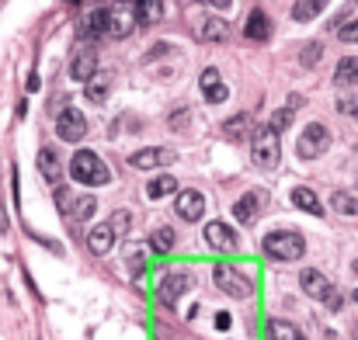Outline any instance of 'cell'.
<instances>
[{
	"mask_svg": "<svg viewBox=\"0 0 358 340\" xmlns=\"http://www.w3.org/2000/svg\"><path fill=\"white\" fill-rule=\"evenodd\" d=\"M199 87H202V94H206V101H209V105H223V101L230 98V87L223 84V77H220V70H216V66H206V70H202Z\"/></svg>",
	"mask_w": 358,
	"mask_h": 340,
	"instance_id": "cell-12",
	"label": "cell"
},
{
	"mask_svg": "<svg viewBox=\"0 0 358 340\" xmlns=\"http://www.w3.org/2000/svg\"><path fill=\"white\" fill-rule=\"evenodd\" d=\"M250 156H254V167H261V170H271V167H278V156H282L278 132H275V128H268V125H264V128H257Z\"/></svg>",
	"mask_w": 358,
	"mask_h": 340,
	"instance_id": "cell-4",
	"label": "cell"
},
{
	"mask_svg": "<svg viewBox=\"0 0 358 340\" xmlns=\"http://www.w3.org/2000/svg\"><path fill=\"white\" fill-rule=\"evenodd\" d=\"M327 146H331V132H327V125L313 121V125L303 128V135H299V142H296V153H299L303 160H313V156H324Z\"/></svg>",
	"mask_w": 358,
	"mask_h": 340,
	"instance_id": "cell-5",
	"label": "cell"
},
{
	"mask_svg": "<svg viewBox=\"0 0 358 340\" xmlns=\"http://www.w3.org/2000/svg\"><path fill=\"white\" fill-rule=\"evenodd\" d=\"M174 209H178V216H181L185 223H199V219H202V212H206V198H202V191L185 188V191H178Z\"/></svg>",
	"mask_w": 358,
	"mask_h": 340,
	"instance_id": "cell-13",
	"label": "cell"
},
{
	"mask_svg": "<svg viewBox=\"0 0 358 340\" xmlns=\"http://www.w3.org/2000/svg\"><path fill=\"white\" fill-rule=\"evenodd\" d=\"M202 38L206 42H230V24L223 17H206L202 21Z\"/></svg>",
	"mask_w": 358,
	"mask_h": 340,
	"instance_id": "cell-23",
	"label": "cell"
},
{
	"mask_svg": "<svg viewBox=\"0 0 358 340\" xmlns=\"http://www.w3.org/2000/svg\"><path fill=\"white\" fill-rule=\"evenodd\" d=\"M206 239H209L213 250H230V253H234L240 246V236L227 226V223H209V226H206Z\"/></svg>",
	"mask_w": 358,
	"mask_h": 340,
	"instance_id": "cell-16",
	"label": "cell"
},
{
	"mask_svg": "<svg viewBox=\"0 0 358 340\" xmlns=\"http://www.w3.org/2000/svg\"><path fill=\"white\" fill-rule=\"evenodd\" d=\"M56 202H59V209H63L73 223L91 219V216H94V209H98V202H94L91 195H84V198H70V191H66V188H59V191H56Z\"/></svg>",
	"mask_w": 358,
	"mask_h": 340,
	"instance_id": "cell-10",
	"label": "cell"
},
{
	"mask_svg": "<svg viewBox=\"0 0 358 340\" xmlns=\"http://www.w3.org/2000/svg\"><path fill=\"white\" fill-rule=\"evenodd\" d=\"M352 340H358V327H355V330H352Z\"/></svg>",
	"mask_w": 358,
	"mask_h": 340,
	"instance_id": "cell-37",
	"label": "cell"
},
{
	"mask_svg": "<svg viewBox=\"0 0 358 340\" xmlns=\"http://www.w3.org/2000/svg\"><path fill=\"white\" fill-rule=\"evenodd\" d=\"M174 191H178V181L167 177V174L146 184V198H167V195H174Z\"/></svg>",
	"mask_w": 358,
	"mask_h": 340,
	"instance_id": "cell-27",
	"label": "cell"
},
{
	"mask_svg": "<svg viewBox=\"0 0 358 340\" xmlns=\"http://www.w3.org/2000/svg\"><path fill=\"white\" fill-rule=\"evenodd\" d=\"M338 35H341V42H358V17L355 21H348V24H341Z\"/></svg>",
	"mask_w": 358,
	"mask_h": 340,
	"instance_id": "cell-35",
	"label": "cell"
},
{
	"mask_svg": "<svg viewBox=\"0 0 358 340\" xmlns=\"http://www.w3.org/2000/svg\"><path fill=\"white\" fill-rule=\"evenodd\" d=\"M108 87H112V77L108 73H98L91 84H84V94H87L91 105H105L108 101Z\"/></svg>",
	"mask_w": 358,
	"mask_h": 340,
	"instance_id": "cell-22",
	"label": "cell"
},
{
	"mask_svg": "<svg viewBox=\"0 0 358 340\" xmlns=\"http://www.w3.org/2000/svg\"><path fill=\"white\" fill-rule=\"evenodd\" d=\"M299 108H303V98H299V94H292L285 108H278V112L271 114V121H268V128H275V132H282V128H289V125H292V118H296V112H299Z\"/></svg>",
	"mask_w": 358,
	"mask_h": 340,
	"instance_id": "cell-21",
	"label": "cell"
},
{
	"mask_svg": "<svg viewBox=\"0 0 358 340\" xmlns=\"http://www.w3.org/2000/svg\"><path fill=\"white\" fill-rule=\"evenodd\" d=\"M129 212H115L112 219H108V226H112V232H115V239H125V232H129Z\"/></svg>",
	"mask_w": 358,
	"mask_h": 340,
	"instance_id": "cell-32",
	"label": "cell"
},
{
	"mask_svg": "<svg viewBox=\"0 0 358 340\" xmlns=\"http://www.w3.org/2000/svg\"><path fill=\"white\" fill-rule=\"evenodd\" d=\"M299 285H303V292L306 295H313V299H320L331 313H338L341 309V292L320 274V271H313V267H306L303 274H299Z\"/></svg>",
	"mask_w": 358,
	"mask_h": 340,
	"instance_id": "cell-3",
	"label": "cell"
},
{
	"mask_svg": "<svg viewBox=\"0 0 358 340\" xmlns=\"http://www.w3.org/2000/svg\"><path fill=\"white\" fill-rule=\"evenodd\" d=\"M213 281H216L220 292H227V295H234V299H247V295H250V281L240 274L237 267H216V271H213Z\"/></svg>",
	"mask_w": 358,
	"mask_h": 340,
	"instance_id": "cell-9",
	"label": "cell"
},
{
	"mask_svg": "<svg viewBox=\"0 0 358 340\" xmlns=\"http://www.w3.org/2000/svg\"><path fill=\"white\" fill-rule=\"evenodd\" d=\"M352 295H355V302H358V288H355V292H352Z\"/></svg>",
	"mask_w": 358,
	"mask_h": 340,
	"instance_id": "cell-40",
	"label": "cell"
},
{
	"mask_svg": "<svg viewBox=\"0 0 358 340\" xmlns=\"http://www.w3.org/2000/svg\"><path fill=\"white\" fill-rule=\"evenodd\" d=\"M174 160H178L174 149H167V146H146V149H136L129 156V167H136V170H157V167H167Z\"/></svg>",
	"mask_w": 358,
	"mask_h": 340,
	"instance_id": "cell-7",
	"label": "cell"
},
{
	"mask_svg": "<svg viewBox=\"0 0 358 340\" xmlns=\"http://www.w3.org/2000/svg\"><path fill=\"white\" fill-rule=\"evenodd\" d=\"M292 205H299L303 212H313V216H324V212H320V202H317V195H313L310 188H296V191H292Z\"/></svg>",
	"mask_w": 358,
	"mask_h": 340,
	"instance_id": "cell-28",
	"label": "cell"
},
{
	"mask_svg": "<svg viewBox=\"0 0 358 340\" xmlns=\"http://www.w3.org/2000/svg\"><path fill=\"white\" fill-rule=\"evenodd\" d=\"M70 177H73L77 184H91V188H101V184L112 181L105 160H101L98 153H91V149L73 153V160H70Z\"/></svg>",
	"mask_w": 358,
	"mask_h": 340,
	"instance_id": "cell-1",
	"label": "cell"
},
{
	"mask_svg": "<svg viewBox=\"0 0 358 340\" xmlns=\"http://www.w3.org/2000/svg\"><path fill=\"white\" fill-rule=\"evenodd\" d=\"M352 271H355V274H358V260H355V267H352Z\"/></svg>",
	"mask_w": 358,
	"mask_h": 340,
	"instance_id": "cell-39",
	"label": "cell"
},
{
	"mask_svg": "<svg viewBox=\"0 0 358 340\" xmlns=\"http://www.w3.org/2000/svg\"><path fill=\"white\" fill-rule=\"evenodd\" d=\"M243 35H247L250 42H264V38L271 35V21H268V14H264L261 7H254V10L247 14V24H243Z\"/></svg>",
	"mask_w": 358,
	"mask_h": 340,
	"instance_id": "cell-18",
	"label": "cell"
},
{
	"mask_svg": "<svg viewBox=\"0 0 358 340\" xmlns=\"http://www.w3.org/2000/svg\"><path fill=\"white\" fill-rule=\"evenodd\" d=\"M164 10H167V7H164V3H157V0L136 3V14H143V21H150V24H153V21H160V17H164Z\"/></svg>",
	"mask_w": 358,
	"mask_h": 340,
	"instance_id": "cell-31",
	"label": "cell"
},
{
	"mask_svg": "<svg viewBox=\"0 0 358 340\" xmlns=\"http://www.w3.org/2000/svg\"><path fill=\"white\" fill-rule=\"evenodd\" d=\"M257 205H261L257 191H247L243 198H237V205H234V216H237V223H254V216H257Z\"/></svg>",
	"mask_w": 358,
	"mask_h": 340,
	"instance_id": "cell-24",
	"label": "cell"
},
{
	"mask_svg": "<svg viewBox=\"0 0 358 340\" xmlns=\"http://www.w3.org/2000/svg\"><path fill=\"white\" fill-rule=\"evenodd\" d=\"M334 80H338L341 87H352V84H358V56H345V59L338 63Z\"/></svg>",
	"mask_w": 358,
	"mask_h": 340,
	"instance_id": "cell-25",
	"label": "cell"
},
{
	"mask_svg": "<svg viewBox=\"0 0 358 340\" xmlns=\"http://www.w3.org/2000/svg\"><path fill=\"white\" fill-rule=\"evenodd\" d=\"M331 209L341 212V216H358V198L352 191H334L331 195Z\"/></svg>",
	"mask_w": 358,
	"mask_h": 340,
	"instance_id": "cell-26",
	"label": "cell"
},
{
	"mask_svg": "<svg viewBox=\"0 0 358 340\" xmlns=\"http://www.w3.org/2000/svg\"><path fill=\"white\" fill-rule=\"evenodd\" d=\"M108 21H112V7H91V14L80 17V38L94 42V38L108 35Z\"/></svg>",
	"mask_w": 358,
	"mask_h": 340,
	"instance_id": "cell-11",
	"label": "cell"
},
{
	"mask_svg": "<svg viewBox=\"0 0 358 340\" xmlns=\"http://www.w3.org/2000/svg\"><path fill=\"white\" fill-rule=\"evenodd\" d=\"M223 135L230 139V142H243V139H250V135H257V128H254V118L247 112L234 114L230 121H223Z\"/></svg>",
	"mask_w": 358,
	"mask_h": 340,
	"instance_id": "cell-17",
	"label": "cell"
},
{
	"mask_svg": "<svg viewBox=\"0 0 358 340\" xmlns=\"http://www.w3.org/2000/svg\"><path fill=\"white\" fill-rule=\"evenodd\" d=\"M320 10H324L320 0H299V3H292V17L296 21H313Z\"/></svg>",
	"mask_w": 358,
	"mask_h": 340,
	"instance_id": "cell-30",
	"label": "cell"
},
{
	"mask_svg": "<svg viewBox=\"0 0 358 340\" xmlns=\"http://www.w3.org/2000/svg\"><path fill=\"white\" fill-rule=\"evenodd\" d=\"M136 3H122L112 7V21H108V38H125L132 28H136Z\"/></svg>",
	"mask_w": 358,
	"mask_h": 340,
	"instance_id": "cell-15",
	"label": "cell"
},
{
	"mask_svg": "<svg viewBox=\"0 0 358 340\" xmlns=\"http://www.w3.org/2000/svg\"><path fill=\"white\" fill-rule=\"evenodd\" d=\"M84 132H87L84 112H77V108H63V112H59V118H56V135H59L63 142H80Z\"/></svg>",
	"mask_w": 358,
	"mask_h": 340,
	"instance_id": "cell-8",
	"label": "cell"
},
{
	"mask_svg": "<svg viewBox=\"0 0 358 340\" xmlns=\"http://www.w3.org/2000/svg\"><path fill=\"white\" fill-rule=\"evenodd\" d=\"M38 170H42V177H45L49 184H59V181H63V160H59V153H56L52 146H45V149L38 153Z\"/></svg>",
	"mask_w": 358,
	"mask_h": 340,
	"instance_id": "cell-19",
	"label": "cell"
},
{
	"mask_svg": "<svg viewBox=\"0 0 358 340\" xmlns=\"http://www.w3.org/2000/svg\"><path fill=\"white\" fill-rule=\"evenodd\" d=\"M188 288H192V274H185V271L164 274V278H160V299H164V306H174Z\"/></svg>",
	"mask_w": 358,
	"mask_h": 340,
	"instance_id": "cell-14",
	"label": "cell"
},
{
	"mask_svg": "<svg viewBox=\"0 0 358 340\" xmlns=\"http://www.w3.org/2000/svg\"><path fill=\"white\" fill-rule=\"evenodd\" d=\"M174 239H178V236H174L171 229H157V232H153V246H157V250H171Z\"/></svg>",
	"mask_w": 358,
	"mask_h": 340,
	"instance_id": "cell-33",
	"label": "cell"
},
{
	"mask_svg": "<svg viewBox=\"0 0 358 340\" xmlns=\"http://www.w3.org/2000/svg\"><path fill=\"white\" fill-rule=\"evenodd\" d=\"M268 340H306L292 323H285V320H271V327H268Z\"/></svg>",
	"mask_w": 358,
	"mask_h": 340,
	"instance_id": "cell-29",
	"label": "cell"
},
{
	"mask_svg": "<svg viewBox=\"0 0 358 340\" xmlns=\"http://www.w3.org/2000/svg\"><path fill=\"white\" fill-rule=\"evenodd\" d=\"M327 340H338V337H334V334H327Z\"/></svg>",
	"mask_w": 358,
	"mask_h": 340,
	"instance_id": "cell-38",
	"label": "cell"
},
{
	"mask_svg": "<svg viewBox=\"0 0 358 340\" xmlns=\"http://www.w3.org/2000/svg\"><path fill=\"white\" fill-rule=\"evenodd\" d=\"M338 112L348 114V118H358V98H341L338 101Z\"/></svg>",
	"mask_w": 358,
	"mask_h": 340,
	"instance_id": "cell-36",
	"label": "cell"
},
{
	"mask_svg": "<svg viewBox=\"0 0 358 340\" xmlns=\"http://www.w3.org/2000/svg\"><path fill=\"white\" fill-rule=\"evenodd\" d=\"M261 250L271 260H299L306 253V239L296 229H275V232H268L261 239Z\"/></svg>",
	"mask_w": 358,
	"mask_h": 340,
	"instance_id": "cell-2",
	"label": "cell"
},
{
	"mask_svg": "<svg viewBox=\"0 0 358 340\" xmlns=\"http://www.w3.org/2000/svg\"><path fill=\"white\" fill-rule=\"evenodd\" d=\"M320 52H324V49H320L317 42H306V49H303V56H299V63H303V66H313V63L320 59Z\"/></svg>",
	"mask_w": 358,
	"mask_h": 340,
	"instance_id": "cell-34",
	"label": "cell"
},
{
	"mask_svg": "<svg viewBox=\"0 0 358 340\" xmlns=\"http://www.w3.org/2000/svg\"><path fill=\"white\" fill-rule=\"evenodd\" d=\"M112 246H115V232H112V226H108V223H105V226H94L91 232H87V250H91V253L105 257Z\"/></svg>",
	"mask_w": 358,
	"mask_h": 340,
	"instance_id": "cell-20",
	"label": "cell"
},
{
	"mask_svg": "<svg viewBox=\"0 0 358 340\" xmlns=\"http://www.w3.org/2000/svg\"><path fill=\"white\" fill-rule=\"evenodd\" d=\"M70 77L73 80H84V84H91L98 77V52H94L91 42H80L77 45V52L70 59Z\"/></svg>",
	"mask_w": 358,
	"mask_h": 340,
	"instance_id": "cell-6",
	"label": "cell"
}]
</instances>
